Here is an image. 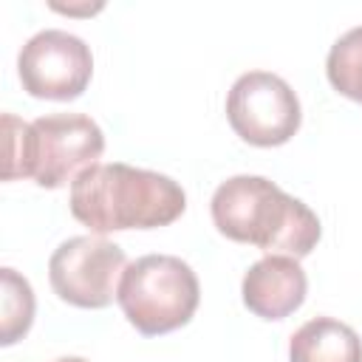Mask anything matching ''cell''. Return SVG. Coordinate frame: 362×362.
I'll return each instance as SVG.
<instances>
[{
  "label": "cell",
  "mask_w": 362,
  "mask_h": 362,
  "mask_svg": "<svg viewBox=\"0 0 362 362\" xmlns=\"http://www.w3.org/2000/svg\"><path fill=\"white\" fill-rule=\"evenodd\" d=\"M71 215L96 235L167 226L187 209L178 181L124 161L93 164L71 184Z\"/></svg>",
  "instance_id": "obj_1"
},
{
  "label": "cell",
  "mask_w": 362,
  "mask_h": 362,
  "mask_svg": "<svg viewBox=\"0 0 362 362\" xmlns=\"http://www.w3.org/2000/svg\"><path fill=\"white\" fill-rule=\"evenodd\" d=\"M212 221L221 235L269 255L305 257L320 235V218L263 175H232L212 195Z\"/></svg>",
  "instance_id": "obj_2"
},
{
  "label": "cell",
  "mask_w": 362,
  "mask_h": 362,
  "mask_svg": "<svg viewBox=\"0 0 362 362\" xmlns=\"http://www.w3.org/2000/svg\"><path fill=\"white\" fill-rule=\"evenodd\" d=\"M6 170L3 178H34L45 189L74 184L105 153L102 127L85 113H48L23 122L3 113Z\"/></svg>",
  "instance_id": "obj_3"
},
{
  "label": "cell",
  "mask_w": 362,
  "mask_h": 362,
  "mask_svg": "<svg viewBox=\"0 0 362 362\" xmlns=\"http://www.w3.org/2000/svg\"><path fill=\"white\" fill-rule=\"evenodd\" d=\"M116 300L136 331L158 337L192 320L201 286L187 260L175 255H144L127 263Z\"/></svg>",
  "instance_id": "obj_4"
},
{
  "label": "cell",
  "mask_w": 362,
  "mask_h": 362,
  "mask_svg": "<svg viewBox=\"0 0 362 362\" xmlns=\"http://www.w3.org/2000/svg\"><path fill=\"white\" fill-rule=\"evenodd\" d=\"M226 119L243 141L255 147H277L300 130L303 110L283 76L272 71H246L229 88Z\"/></svg>",
  "instance_id": "obj_5"
},
{
  "label": "cell",
  "mask_w": 362,
  "mask_h": 362,
  "mask_svg": "<svg viewBox=\"0 0 362 362\" xmlns=\"http://www.w3.org/2000/svg\"><path fill=\"white\" fill-rule=\"evenodd\" d=\"M127 269L124 249L113 240L76 235L62 240L48 260V280L59 300L76 308H105Z\"/></svg>",
  "instance_id": "obj_6"
},
{
  "label": "cell",
  "mask_w": 362,
  "mask_h": 362,
  "mask_svg": "<svg viewBox=\"0 0 362 362\" xmlns=\"http://www.w3.org/2000/svg\"><path fill=\"white\" fill-rule=\"evenodd\" d=\"M17 74L23 90L31 96L68 102L88 88L93 57L82 37L62 28H45L20 48Z\"/></svg>",
  "instance_id": "obj_7"
},
{
  "label": "cell",
  "mask_w": 362,
  "mask_h": 362,
  "mask_svg": "<svg viewBox=\"0 0 362 362\" xmlns=\"http://www.w3.org/2000/svg\"><path fill=\"white\" fill-rule=\"evenodd\" d=\"M308 277L297 257L266 255L249 266L240 283L243 305L263 320H283L305 300Z\"/></svg>",
  "instance_id": "obj_8"
},
{
  "label": "cell",
  "mask_w": 362,
  "mask_h": 362,
  "mask_svg": "<svg viewBox=\"0 0 362 362\" xmlns=\"http://www.w3.org/2000/svg\"><path fill=\"white\" fill-rule=\"evenodd\" d=\"M291 362H362L359 334L334 317H314L303 322L288 339Z\"/></svg>",
  "instance_id": "obj_9"
},
{
  "label": "cell",
  "mask_w": 362,
  "mask_h": 362,
  "mask_svg": "<svg viewBox=\"0 0 362 362\" xmlns=\"http://www.w3.org/2000/svg\"><path fill=\"white\" fill-rule=\"evenodd\" d=\"M0 286H3V303H0V342L14 345L20 337L28 334L34 322V288L31 283L17 274L14 269H0Z\"/></svg>",
  "instance_id": "obj_10"
},
{
  "label": "cell",
  "mask_w": 362,
  "mask_h": 362,
  "mask_svg": "<svg viewBox=\"0 0 362 362\" xmlns=\"http://www.w3.org/2000/svg\"><path fill=\"white\" fill-rule=\"evenodd\" d=\"M325 74L334 90L362 102V25L345 31L328 51Z\"/></svg>",
  "instance_id": "obj_11"
},
{
  "label": "cell",
  "mask_w": 362,
  "mask_h": 362,
  "mask_svg": "<svg viewBox=\"0 0 362 362\" xmlns=\"http://www.w3.org/2000/svg\"><path fill=\"white\" fill-rule=\"evenodd\" d=\"M54 362H88V359H82V356H59Z\"/></svg>",
  "instance_id": "obj_12"
}]
</instances>
